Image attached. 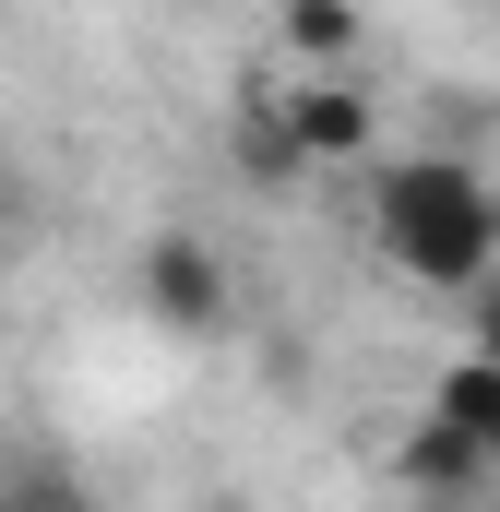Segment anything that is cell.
<instances>
[{
  "instance_id": "cell-1",
  "label": "cell",
  "mask_w": 500,
  "mask_h": 512,
  "mask_svg": "<svg viewBox=\"0 0 500 512\" xmlns=\"http://www.w3.org/2000/svg\"><path fill=\"white\" fill-rule=\"evenodd\" d=\"M370 239L393 274H417L441 298H477L489 262H500V191L465 155H393L370 179Z\"/></svg>"
},
{
  "instance_id": "cell-6",
  "label": "cell",
  "mask_w": 500,
  "mask_h": 512,
  "mask_svg": "<svg viewBox=\"0 0 500 512\" xmlns=\"http://www.w3.org/2000/svg\"><path fill=\"white\" fill-rule=\"evenodd\" d=\"M477 477H489V453H477L465 429H441V417H417V429H405V489L453 501V489H477Z\"/></svg>"
},
{
  "instance_id": "cell-4",
  "label": "cell",
  "mask_w": 500,
  "mask_h": 512,
  "mask_svg": "<svg viewBox=\"0 0 500 512\" xmlns=\"http://www.w3.org/2000/svg\"><path fill=\"white\" fill-rule=\"evenodd\" d=\"M429 417H441V429H465V441L500 465V358H453V370L429 382Z\"/></svg>"
},
{
  "instance_id": "cell-7",
  "label": "cell",
  "mask_w": 500,
  "mask_h": 512,
  "mask_svg": "<svg viewBox=\"0 0 500 512\" xmlns=\"http://www.w3.org/2000/svg\"><path fill=\"white\" fill-rule=\"evenodd\" d=\"M239 167H250V179H298V167H310L298 131H286V96H250V108H239Z\"/></svg>"
},
{
  "instance_id": "cell-5",
  "label": "cell",
  "mask_w": 500,
  "mask_h": 512,
  "mask_svg": "<svg viewBox=\"0 0 500 512\" xmlns=\"http://www.w3.org/2000/svg\"><path fill=\"white\" fill-rule=\"evenodd\" d=\"M274 36H286L310 72H346V60H358V36H370V12H358V0H286V12H274Z\"/></svg>"
},
{
  "instance_id": "cell-8",
  "label": "cell",
  "mask_w": 500,
  "mask_h": 512,
  "mask_svg": "<svg viewBox=\"0 0 500 512\" xmlns=\"http://www.w3.org/2000/svg\"><path fill=\"white\" fill-rule=\"evenodd\" d=\"M0 512H84V489H72L60 465H12V477H0Z\"/></svg>"
},
{
  "instance_id": "cell-9",
  "label": "cell",
  "mask_w": 500,
  "mask_h": 512,
  "mask_svg": "<svg viewBox=\"0 0 500 512\" xmlns=\"http://www.w3.org/2000/svg\"><path fill=\"white\" fill-rule=\"evenodd\" d=\"M465 358H500V286H477V310H465Z\"/></svg>"
},
{
  "instance_id": "cell-3",
  "label": "cell",
  "mask_w": 500,
  "mask_h": 512,
  "mask_svg": "<svg viewBox=\"0 0 500 512\" xmlns=\"http://www.w3.org/2000/svg\"><path fill=\"white\" fill-rule=\"evenodd\" d=\"M286 131H298V155H310V167H358V155L381 143V108L346 84V72H310V84L286 96Z\"/></svg>"
},
{
  "instance_id": "cell-2",
  "label": "cell",
  "mask_w": 500,
  "mask_h": 512,
  "mask_svg": "<svg viewBox=\"0 0 500 512\" xmlns=\"http://www.w3.org/2000/svg\"><path fill=\"white\" fill-rule=\"evenodd\" d=\"M131 286H143V310H155L167 334H227V262L203 251L191 227H155L143 262H131Z\"/></svg>"
}]
</instances>
